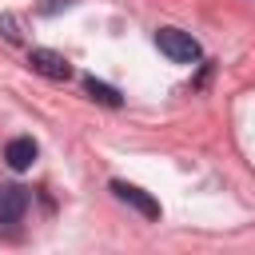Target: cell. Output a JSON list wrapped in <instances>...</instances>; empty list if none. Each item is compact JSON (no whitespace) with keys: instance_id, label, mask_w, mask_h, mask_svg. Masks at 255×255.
Wrapping results in <instances>:
<instances>
[{"instance_id":"obj_1","label":"cell","mask_w":255,"mask_h":255,"mask_svg":"<svg viewBox=\"0 0 255 255\" xmlns=\"http://www.w3.org/2000/svg\"><path fill=\"white\" fill-rule=\"evenodd\" d=\"M155 48L171 64H195L199 60V40L191 32H179V28H159L155 32Z\"/></svg>"},{"instance_id":"obj_2","label":"cell","mask_w":255,"mask_h":255,"mask_svg":"<svg viewBox=\"0 0 255 255\" xmlns=\"http://www.w3.org/2000/svg\"><path fill=\"white\" fill-rule=\"evenodd\" d=\"M112 191H116V199L120 203H128V207H135L143 219H159V203L143 191V187H135V183H124V179H112Z\"/></svg>"},{"instance_id":"obj_3","label":"cell","mask_w":255,"mask_h":255,"mask_svg":"<svg viewBox=\"0 0 255 255\" xmlns=\"http://www.w3.org/2000/svg\"><path fill=\"white\" fill-rule=\"evenodd\" d=\"M28 64H32V72H40L48 80H68L72 76V64L60 52H52V48H32L28 52Z\"/></svg>"},{"instance_id":"obj_4","label":"cell","mask_w":255,"mask_h":255,"mask_svg":"<svg viewBox=\"0 0 255 255\" xmlns=\"http://www.w3.org/2000/svg\"><path fill=\"white\" fill-rule=\"evenodd\" d=\"M28 211V191L20 183H0V223H20Z\"/></svg>"},{"instance_id":"obj_5","label":"cell","mask_w":255,"mask_h":255,"mask_svg":"<svg viewBox=\"0 0 255 255\" xmlns=\"http://www.w3.org/2000/svg\"><path fill=\"white\" fill-rule=\"evenodd\" d=\"M36 139L32 135H16V139H8V147H4V163L12 167V171H28L32 163H36Z\"/></svg>"},{"instance_id":"obj_6","label":"cell","mask_w":255,"mask_h":255,"mask_svg":"<svg viewBox=\"0 0 255 255\" xmlns=\"http://www.w3.org/2000/svg\"><path fill=\"white\" fill-rule=\"evenodd\" d=\"M84 92H88V96H92L96 104H104V108H120V104H124V96H120V92H116L112 84L96 80V76H88V80H84Z\"/></svg>"},{"instance_id":"obj_7","label":"cell","mask_w":255,"mask_h":255,"mask_svg":"<svg viewBox=\"0 0 255 255\" xmlns=\"http://www.w3.org/2000/svg\"><path fill=\"white\" fill-rule=\"evenodd\" d=\"M68 4H72V0H48V4H40V12L52 16V12H60V8H68Z\"/></svg>"}]
</instances>
